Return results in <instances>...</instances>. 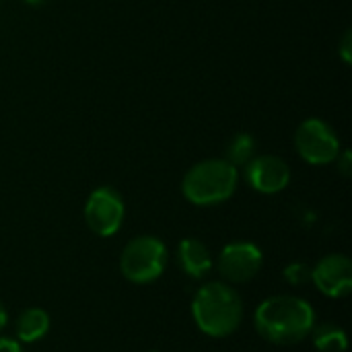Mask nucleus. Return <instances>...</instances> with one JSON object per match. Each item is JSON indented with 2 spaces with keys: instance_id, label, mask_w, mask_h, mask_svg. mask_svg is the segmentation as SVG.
Instances as JSON below:
<instances>
[{
  "instance_id": "obj_3",
  "label": "nucleus",
  "mask_w": 352,
  "mask_h": 352,
  "mask_svg": "<svg viewBox=\"0 0 352 352\" xmlns=\"http://www.w3.org/2000/svg\"><path fill=\"white\" fill-rule=\"evenodd\" d=\"M239 173L225 159H206L196 163L182 182V194L196 206H214L227 202L237 190Z\"/></svg>"
},
{
  "instance_id": "obj_12",
  "label": "nucleus",
  "mask_w": 352,
  "mask_h": 352,
  "mask_svg": "<svg viewBox=\"0 0 352 352\" xmlns=\"http://www.w3.org/2000/svg\"><path fill=\"white\" fill-rule=\"evenodd\" d=\"M309 336L314 340V346L320 352H346L349 349L346 332L340 326L330 324V322L314 326Z\"/></svg>"
},
{
  "instance_id": "obj_4",
  "label": "nucleus",
  "mask_w": 352,
  "mask_h": 352,
  "mask_svg": "<svg viewBox=\"0 0 352 352\" xmlns=\"http://www.w3.org/2000/svg\"><path fill=\"white\" fill-rule=\"evenodd\" d=\"M167 248L153 235H140L126 243L120 256V270L124 278L134 285L155 283L167 268Z\"/></svg>"
},
{
  "instance_id": "obj_6",
  "label": "nucleus",
  "mask_w": 352,
  "mask_h": 352,
  "mask_svg": "<svg viewBox=\"0 0 352 352\" xmlns=\"http://www.w3.org/2000/svg\"><path fill=\"white\" fill-rule=\"evenodd\" d=\"M126 206L118 190L97 188L91 192L85 204V223L99 237H111L120 231L124 223Z\"/></svg>"
},
{
  "instance_id": "obj_18",
  "label": "nucleus",
  "mask_w": 352,
  "mask_h": 352,
  "mask_svg": "<svg viewBox=\"0 0 352 352\" xmlns=\"http://www.w3.org/2000/svg\"><path fill=\"white\" fill-rule=\"evenodd\" d=\"M6 322H8V314H6V309H4V305L0 303V332L6 328Z\"/></svg>"
},
{
  "instance_id": "obj_13",
  "label": "nucleus",
  "mask_w": 352,
  "mask_h": 352,
  "mask_svg": "<svg viewBox=\"0 0 352 352\" xmlns=\"http://www.w3.org/2000/svg\"><path fill=\"white\" fill-rule=\"evenodd\" d=\"M254 157H256V140L250 134H237L227 144L225 161H229L233 167H241V165L245 167Z\"/></svg>"
},
{
  "instance_id": "obj_17",
  "label": "nucleus",
  "mask_w": 352,
  "mask_h": 352,
  "mask_svg": "<svg viewBox=\"0 0 352 352\" xmlns=\"http://www.w3.org/2000/svg\"><path fill=\"white\" fill-rule=\"evenodd\" d=\"M336 163H338V169H340V173H342L344 177H349V175H351V173H352L351 153H342V155H338Z\"/></svg>"
},
{
  "instance_id": "obj_11",
  "label": "nucleus",
  "mask_w": 352,
  "mask_h": 352,
  "mask_svg": "<svg viewBox=\"0 0 352 352\" xmlns=\"http://www.w3.org/2000/svg\"><path fill=\"white\" fill-rule=\"evenodd\" d=\"M14 330H16V340L21 344L37 342L50 332V316L39 307H29L19 316Z\"/></svg>"
},
{
  "instance_id": "obj_14",
  "label": "nucleus",
  "mask_w": 352,
  "mask_h": 352,
  "mask_svg": "<svg viewBox=\"0 0 352 352\" xmlns=\"http://www.w3.org/2000/svg\"><path fill=\"white\" fill-rule=\"evenodd\" d=\"M285 280L293 287H301V285H307L311 283V266L307 264H301V262H295V264H289L285 268Z\"/></svg>"
},
{
  "instance_id": "obj_5",
  "label": "nucleus",
  "mask_w": 352,
  "mask_h": 352,
  "mask_svg": "<svg viewBox=\"0 0 352 352\" xmlns=\"http://www.w3.org/2000/svg\"><path fill=\"white\" fill-rule=\"evenodd\" d=\"M295 148L299 157L311 165L334 163L340 155V140L330 124L311 118L305 120L295 132Z\"/></svg>"
},
{
  "instance_id": "obj_1",
  "label": "nucleus",
  "mask_w": 352,
  "mask_h": 352,
  "mask_svg": "<svg viewBox=\"0 0 352 352\" xmlns=\"http://www.w3.org/2000/svg\"><path fill=\"white\" fill-rule=\"evenodd\" d=\"M254 324L264 340L278 346H291L309 338L316 326V311L301 297L274 295L258 305Z\"/></svg>"
},
{
  "instance_id": "obj_10",
  "label": "nucleus",
  "mask_w": 352,
  "mask_h": 352,
  "mask_svg": "<svg viewBox=\"0 0 352 352\" xmlns=\"http://www.w3.org/2000/svg\"><path fill=\"white\" fill-rule=\"evenodd\" d=\"M177 264L190 278H204L212 270V256L200 239H184L177 245Z\"/></svg>"
},
{
  "instance_id": "obj_9",
  "label": "nucleus",
  "mask_w": 352,
  "mask_h": 352,
  "mask_svg": "<svg viewBox=\"0 0 352 352\" xmlns=\"http://www.w3.org/2000/svg\"><path fill=\"white\" fill-rule=\"evenodd\" d=\"M245 179L260 194H278L289 186L291 169L280 157L262 155L245 165Z\"/></svg>"
},
{
  "instance_id": "obj_16",
  "label": "nucleus",
  "mask_w": 352,
  "mask_h": 352,
  "mask_svg": "<svg viewBox=\"0 0 352 352\" xmlns=\"http://www.w3.org/2000/svg\"><path fill=\"white\" fill-rule=\"evenodd\" d=\"M0 352H23V346L16 338L0 336Z\"/></svg>"
},
{
  "instance_id": "obj_8",
  "label": "nucleus",
  "mask_w": 352,
  "mask_h": 352,
  "mask_svg": "<svg viewBox=\"0 0 352 352\" xmlns=\"http://www.w3.org/2000/svg\"><path fill=\"white\" fill-rule=\"evenodd\" d=\"M311 283L332 299H342L352 291V262L344 254H330L311 268Z\"/></svg>"
},
{
  "instance_id": "obj_15",
  "label": "nucleus",
  "mask_w": 352,
  "mask_h": 352,
  "mask_svg": "<svg viewBox=\"0 0 352 352\" xmlns=\"http://www.w3.org/2000/svg\"><path fill=\"white\" fill-rule=\"evenodd\" d=\"M340 58L344 60V64H351L352 62V33L346 31L342 41H340Z\"/></svg>"
},
{
  "instance_id": "obj_7",
  "label": "nucleus",
  "mask_w": 352,
  "mask_h": 352,
  "mask_svg": "<svg viewBox=\"0 0 352 352\" xmlns=\"http://www.w3.org/2000/svg\"><path fill=\"white\" fill-rule=\"evenodd\" d=\"M264 264L262 250L250 241H233L227 243L219 256V270L221 274L235 285L250 283Z\"/></svg>"
},
{
  "instance_id": "obj_19",
  "label": "nucleus",
  "mask_w": 352,
  "mask_h": 352,
  "mask_svg": "<svg viewBox=\"0 0 352 352\" xmlns=\"http://www.w3.org/2000/svg\"><path fill=\"white\" fill-rule=\"evenodd\" d=\"M25 4H29V6H39V4H43L45 0H23Z\"/></svg>"
},
{
  "instance_id": "obj_2",
  "label": "nucleus",
  "mask_w": 352,
  "mask_h": 352,
  "mask_svg": "<svg viewBox=\"0 0 352 352\" xmlns=\"http://www.w3.org/2000/svg\"><path fill=\"white\" fill-rule=\"evenodd\" d=\"M192 316L200 332L210 338H227L241 326L243 301L227 283H206L192 301Z\"/></svg>"
}]
</instances>
